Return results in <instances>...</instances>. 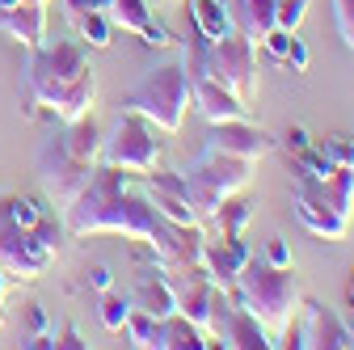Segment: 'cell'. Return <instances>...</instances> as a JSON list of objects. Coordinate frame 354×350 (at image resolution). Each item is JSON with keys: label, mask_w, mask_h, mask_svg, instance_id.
<instances>
[{"label": "cell", "mask_w": 354, "mask_h": 350, "mask_svg": "<svg viewBox=\"0 0 354 350\" xmlns=\"http://www.w3.org/2000/svg\"><path fill=\"white\" fill-rule=\"evenodd\" d=\"M68 237H93V232H122L127 241H140L160 253L165 266H198L203 253V228L198 224H169L152 207L144 190L131 186V173L114 165H97L88 186L59 211Z\"/></svg>", "instance_id": "1"}, {"label": "cell", "mask_w": 354, "mask_h": 350, "mask_svg": "<svg viewBox=\"0 0 354 350\" xmlns=\"http://www.w3.org/2000/svg\"><path fill=\"white\" fill-rule=\"evenodd\" d=\"M232 300L245 313H253L279 346V333L299 313L304 291H299V279H295L291 266H270V261H261V257H249L236 275V283H232Z\"/></svg>", "instance_id": "2"}, {"label": "cell", "mask_w": 354, "mask_h": 350, "mask_svg": "<svg viewBox=\"0 0 354 350\" xmlns=\"http://www.w3.org/2000/svg\"><path fill=\"white\" fill-rule=\"evenodd\" d=\"M182 59L203 68L211 80H219L224 89H232L241 102L257 98V51H253V42L245 34H228L219 42H207L190 26V38L182 42Z\"/></svg>", "instance_id": "3"}, {"label": "cell", "mask_w": 354, "mask_h": 350, "mask_svg": "<svg viewBox=\"0 0 354 350\" xmlns=\"http://www.w3.org/2000/svg\"><path fill=\"white\" fill-rule=\"evenodd\" d=\"M88 68V55H84V42L76 38H55L51 47L42 42L38 51H30L26 68H21V102H26V114L34 118L42 106H55L59 93Z\"/></svg>", "instance_id": "4"}, {"label": "cell", "mask_w": 354, "mask_h": 350, "mask_svg": "<svg viewBox=\"0 0 354 350\" xmlns=\"http://www.w3.org/2000/svg\"><path fill=\"white\" fill-rule=\"evenodd\" d=\"M122 110H136L144 114L156 131L165 136H177L186 122V110H190V80H186V68L182 64H165V68H152L144 72L131 93L122 98Z\"/></svg>", "instance_id": "5"}, {"label": "cell", "mask_w": 354, "mask_h": 350, "mask_svg": "<svg viewBox=\"0 0 354 350\" xmlns=\"http://www.w3.org/2000/svg\"><path fill=\"white\" fill-rule=\"evenodd\" d=\"M182 178H186V190H190V203L198 207V215H211L228 194H241L249 186L253 160H241V156H224V152L203 148V156L182 169Z\"/></svg>", "instance_id": "6"}, {"label": "cell", "mask_w": 354, "mask_h": 350, "mask_svg": "<svg viewBox=\"0 0 354 350\" xmlns=\"http://www.w3.org/2000/svg\"><path fill=\"white\" fill-rule=\"evenodd\" d=\"M160 140H156V127L136 114V110H122L114 118V127L106 131V144H102V165H114L122 173H140L148 178L152 169H160Z\"/></svg>", "instance_id": "7"}, {"label": "cell", "mask_w": 354, "mask_h": 350, "mask_svg": "<svg viewBox=\"0 0 354 350\" xmlns=\"http://www.w3.org/2000/svg\"><path fill=\"white\" fill-rule=\"evenodd\" d=\"M207 338H211V346H228V350H270L274 346V338L266 333V325L253 313L241 308L228 287H215L211 291Z\"/></svg>", "instance_id": "8"}, {"label": "cell", "mask_w": 354, "mask_h": 350, "mask_svg": "<svg viewBox=\"0 0 354 350\" xmlns=\"http://www.w3.org/2000/svg\"><path fill=\"white\" fill-rule=\"evenodd\" d=\"M93 169H97V165H84V160L68 156L64 144H59V136H47V140H42V148H38V182H42L47 199H51L59 211L88 186Z\"/></svg>", "instance_id": "9"}, {"label": "cell", "mask_w": 354, "mask_h": 350, "mask_svg": "<svg viewBox=\"0 0 354 350\" xmlns=\"http://www.w3.org/2000/svg\"><path fill=\"white\" fill-rule=\"evenodd\" d=\"M47 261H51V253L42 249L26 228H17L9 220L5 194H0V266H5L17 283H30V279H38L42 270H47Z\"/></svg>", "instance_id": "10"}, {"label": "cell", "mask_w": 354, "mask_h": 350, "mask_svg": "<svg viewBox=\"0 0 354 350\" xmlns=\"http://www.w3.org/2000/svg\"><path fill=\"white\" fill-rule=\"evenodd\" d=\"M186 80H190V106L207 118V122H236V118H249V102H241L232 89H224L219 80H211L203 68L186 64Z\"/></svg>", "instance_id": "11"}, {"label": "cell", "mask_w": 354, "mask_h": 350, "mask_svg": "<svg viewBox=\"0 0 354 350\" xmlns=\"http://www.w3.org/2000/svg\"><path fill=\"white\" fill-rule=\"evenodd\" d=\"M144 194L152 199V207L165 215L169 224H198L203 215L198 207L190 203V190H186V178H182V169H152L148 173V182H144Z\"/></svg>", "instance_id": "12"}, {"label": "cell", "mask_w": 354, "mask_h": 350, "mask_svg": "<svg viewBox=\"0 0 354 350\" xmlns=\"http://www.w3.org/2000/svg\"><path fill=\"white\" fill-rule=\"evenodd\" d=\"M299 329H304V346L317 350H354V329L321 300H299Z\"/></svg>", "instance_id": "13"}, {"label": "cell", "mask_w": 354, "mask_h": 350, "mask_svg": "<svg viewBox=\"0 0 354 350\" xmlns=\"http://www.w3.org/2000/svg\"><path fill=\"white\" fill-rule=\"evenodd\" d=\"M291 207H295V220L321 237V241H346L350 232V215H337L313 186H308V178H295V194H291Z\"/></svg>", "instance_id": "14"}, {"label": "cell", "mask_w": 354, "mask_h": 350, "mask_svg": "<svg viewBox=\"0 0 354 350\" xmlns=\"http://www.w3.org/2000/svg\"><path fill=\"white\" fill-rule=\"evenodd\" d=\"M207 148L211 152H224V156H241V160H261L274 152V140L257 131L249 118H236V122H211V136H207Z\"/></svg>", "instance_id": "15"}, {"label": "cell", "mask_w": 354, "mask_h": 350, "mask_svg": "<svg viewBox=\"0 0 354 350\" xmlns=\"http://www.w3.org/2000/svg\"><path fill=\"white\" fill-rule=\"evenodd\" d=\"M106 17L114 21V30L140 34V42H144V47H152V51H169L173 42H177V38L169 34V26L152 21V13H148V0H110Z\"/></svg>", "instance_id": "16"}, {"label": "cell", "mask_w": 354, "mask_h": 350, "mask_svg": "<svg viewBox=\"0 0 354 350\" xmlns=\"http://www.w3.org/2000/svg\"><path fill=\"white\" fill-rule=\"evenodd\" d=\"M253 253H249V245L236 237H215V241H203V253H198V270L215 283V287H228L232 291V283H236V275H241V266L249 261Z\"/></svg>", "instance_id": "17"}, {"label": "cell", "mask_w": 354, "mask_h": 350, "mask_svg": "<svg viewBox=\"0 0 354 350\" xmlns=\"http://www.w3.org/2000/svg\"><path fill=\"white\" fill-rule=\"evenodd\" d=\"M47 21H51L47 0H21V5L0 13V30H5L13 42H21L26 51H38L42 42H47Z\"/></svg>", "instance_id": "18"}, {"label": "cell", "mask_w": 354, "mask_h": 350, "mask_svg": "<svg viewBox=\"0 0 354 350\" xmlns=\"http://www.w3.org/2000/svg\"><path fill=\"white\" fill-rule=\"evenodd\" d=\"M131 308H144L148 317H169L177 313V291H173V279L165 275V266H152L136 279V287H131Z\"/></svg>", "instance_id": "19"}, {"label": "cell", "mask_w": 354, "mask_h": 350, "mask_svg": "<svg viewBox=\"0 0 354 350\" xmlns=\"http://www.w3.org/2000/svg\"><path fill=\"white\" fill-rule=\"evenodd\" d=\"M59 144H64V152L68 156H76V160H84V165H102V144H106V131L97 127V118H93V110L88 114H80V118H72V122H64L59 131Z\"/></svg>", "instance_id": "20"}, {"label": "cell", "mask_w": 354, "mask_h": 350, "mask_svg": "<svg viewBox=\"0 0 354 350\" xmlns=\"http://www.w3.org/2000/svg\"><path fill=\"white\" fill-rule=\"evenodd\" d=\"M173 291H177V313H182L186 321H194L203 333H207V317H211V291H215V283L194 266V275H190V266H186V275L182 279H173Z\"/></svg>", "instance_id": "21"}, {"label": "cell", "mask_w": 354, "mask_h": 350, "mask_svg": "<svg viewBox=\"0 0 354 350\" xmlns=\"http://www.w3.org/2000/svg\"><path fill=\"white\" fill-rule=\"evenodd\" d=\"M148 346L152 350H207L211 342L194 321H186L182 313H169V317H156Z\"/></svg>", "instance_id": "22"}, {"label": "cell", "mask_w": 354, "mask_h": 350, "mask_svg": "<svg viewBox=\"0 0 354 350\" xmlns=\"http://www.w3.org/2000/svg\"><path fill=\"white\" fill-rule=\"evenodd\" d=\"M274 5L279 0H232V21H236V34H245L253 47H261V38L274 30Z\"/></svg>", "instance_id": "23"}, {"label": "cell", "mask_w": 354, "mask_h": 350, "mask_svg": "<svg viewBox=\"0 0 354 350\" xmlns=\"http://www.w3.org/2000/svg\"><path fill=\"white\" fill-rule=\"evenodd\" d=\"M93 102H97V72H93V68H84V72L68 84V89L59 93V102L51 106V118L72 122V118H80V114L93 110Z\"/></svg>", "instance_id": "24"}, {"label": "cell", "mask_w": 354, "mask_h": 350, "mask_svg": "<svg viewBox=\"0 0 354 350\" xmlns=\"http://www.w3.org/2000/svg\"><path fill=\"white\" fill-rule=\"evenodd\" d=\"M190 26L207 38V42H219L236 34V21H232V9L224 0H190Z\"/></svg>", "instance_id": "25"}, {"label": "cell", "mask_w": 354, "mask_h": 350, "mask_svg": "<svg viewBox=\"0 0 354 350\" xmlns=\"http://www.w3.org/2000/svg\"><path fill=\"white\" fill-rule=\"evenodd\" d=\"M211 220H215L219 237H232V241H236V237L249 228V220H253V203H249V199H241V194H228L224 203L211 211Z\"/></svg>", "instance_id": "26"}, {"label": "cell", "mask_w": 354, "mask_h": 350, "mask_svg": "<svg viewBox=\"0 0 354 350\" xmlns=\"http://www.w3.org/2000/svg\"><path fill=\"white\" fill-rule=\"evenodd\" d=\"M76 26H80V38L88 42V47H97V51H106L114 42V21L106 17V9H93V13L76 17Z\"/></svg>", "instance_id": "27"}, {"label": "cell", "mask_w": 354, "mask_h": 350, "mask_svg": "<svg viewBox=\"0 0 354 350\" xmlns=\"http://www.w3.org/2000/svg\"><path fill=\"white\" fill-rule=\"evenodd\" d=\"M30 237H34L42 249H47V253L55 257V253L64 249V237H68V228H64V220H55L51 211H42V215H38V224L30 228Z\"/></svg>", "instance_id": "28"}, {"label": "cell", "mask_w": 354, "mask_h": 350, "mask_svg": "<svg viewBox=\"0 0 354 350\" xmlns=\"http://www.w3.org/2000/svg\"><path fill=\"white\" fill-rule=\"evenodd\" d=\"M295 169H299L295 178H313V182H325V178H333V169H337V165H333V160H329V156L317 148V140H313V148L295 156Z\"/></svg>", "instance_id": "29"}, {"label": "cell", "mask_w": 354, "mask_h": 350, "mask_svg": "<svg viewBox=\"0 0 354 350\" xmlns=\"http://www.w3.org/2000/svg\"><path fill=\"white\" fill-rule=\"evenodd\" d=\"M5 211H9V220L17 224V228H34L38 224V215L47 211V207H38V199H30V194H5Z\"/></svg>", "instance_id": "30"}, {"label": "cell", "mask_w": 354, "mask_h": 350, "mask_svg": "<svg viewBox=\"0 0 354 350\" xmlns=\"http://www.w3.org/2000/svg\"><path fill=\"white\" fill-rule=\"evenodd\" d=\"M127 313H131V300H127V295H118L114 287H110V291H102V300H97V317H102V325H106V329H122Z\"/></svg>", "instance_id": "31"}, {"label": "cell", "mask_w": 354, "mask_h": 350, "mask_svg": "<svg viewBox=\"0 0 354 350\" xmlns=\"http://www.w3.org/2000/svg\"><path fill=\"white\" fill-rule=\"evenodd\" d=\"M329 5H333V26H337L342 47L354 51V0H329Z\"/></svg>", "instance_id": "32"}, {"label": "cell", "mask_w": 354, "mask_h": 350, "mask_svg": "<svg viewBox=\"0 0 354 350\" xmlns=\"http://www.w3.org/2000/svg\"><path fill=\"white\" fill-rule=\"evenodd\" d=\"M308 5H313V0H279V5H274V26L295 34L299 21H304V13H308Z\"/></svg>", "instance_id": "33"}, {"label": "cell", "mask_w": 354, "mask_h": 350, "mask_svg": "<svg viewBox=\"0 0 354 350\" xmlns=\"http://www.w3.org/2000/svg\"><path fill=\"white\" fill-rule=\"evenodd\" d=\"M317 148L333 165H354V136H325V140H317Z\"/></svg>", "instance_id": "34"}, {"label": "cell", "mask_w": 354, "mask_h": 350, "mask_svg": "<svg viewBox=\"0 0 354 350\" xmlns=\"http://www.w3.org/2000/svg\"><path fill=\"white\" fill-rule=\"evenodd\" d=\"M152 325H156V317H148L144 308H131V313H127V321H122V329L131 333V346H148Z\"/></svg>", "instance_id": "35"}, {"label": "cell", "mask_w": 354, "mask_h": 350, "mask_svg": "<svg viewBox=\"0 0 354 350\" xmlns=\"http://www.w3.org/2000/svg\"><path fill=\"white\" fill-rule=\"evenodd\" d=\"M291 38H295L291 30H279V26H274L270 34L261 38V47H266V55H270V59H279V64H283V55L291 51Z\"/></svg>", "instance_id": "36"}, {"label": "cell", "mask_w": 354, "mask_h": 350, "mask_svg": "<svg viewBox=\"0 0 354 350\" xmlns=\"http://www.w3.org/2000/svg\"><path fill=\"white\" fill-rule=\"evenodd\" d=\"M283 148H287L291 156H299V152H308V148H313V131H308L304 122H295V127H287V136H283Z\"/></svg>", "instance_id": "37"}, {"label": "cell", "mask_w": 354, "mask_h": 350, "mask_svg": "<svg viewBox=\"0 0 354 350\" xmlns=\"http://www.w3.org/2000/svg\"><path fill=\"white\" fill-rule=\"evenodd\" d=\"M261 261H270V266H291V245L283 237H270L261 249Z\"/></svg>", "instance_id": "38"}, {"label": "cell", "mask_w": 354, "mask_h": 350, "mask_svg": "<svg viewBox=\"0 0 354 350\" xmlns=\"http://www.w3.org/2000/svg\"><path fill=\"white\" fill-rule=\"evenodd\" d=\"M51 333H55V346H64V350H84V346H88L72 321H64V325H59V329H51Z\"/></svg>", "instance_id": "39"}, {"label": "cell", "mask_w": 354, "mask_h": 350, "mask_svg": "<svg viewBox=\"0 0 354 350\" xmlns=\"http://www.w3.org/2000/svg\"><path fill=\"white\" fill-rule=\"evenodd\" d=\"M283 64L291 72H308V47H304V38H291V51L283 55Z\"/></svg>", "instance_id": "40"}, {"label": "cell", "mask_w": 354, "mask_h": 350, "mask_svg": "<svg viewBox=\"0 0 354 350\" xmlns=\"http://www.w3.org/2000/svg\"><path fill=\"white\" fill-rule=\"evenodd\" d=\"M93 9H110V0H64V13L76 21L84 13H93Z\"/></svg>", "instance_id": "41"}, {"label": "cell", "mask_w": 354, "mask_h": 350, "mask_svg": "<svg viewBox=\"0 0 354 350\" xmlns=\"http://www.w3.org/2000/svg\"><path fill=\"white\" fill-rule=\"evenodd\" d=\"M88 287H93V291H110V287H114V275H110V266H106V261H97V266H88Z\"/></svg>", "instance_id": "42"}, {"label": "cell", "mask_w": 354, "mask_h": 350, "mask_svg": "<svg viewBox=\"0 0 354 350\" xmlns=\"http://www.w3.org/2000/svg\"><path fill=\"white\" fill-rule=\"evenodd\" d=\"M26 329L30 333H47V313H42V304H26Z\"/></svg>", "instance_id": "43"}, {"label": "cell", "mask_w": 354, "mask_h": 350, "mask_svg": "<svg viewBox=\"0 0 354 350\" xmlns=\"http://www.w3.org/2000/svg\"><path fill=\"white\" fill-rule=\"evenodd\" d=\"M9 283H13V275H9L5 266H0V291H9Z\"/></svg>", "instance_id": "44"}, {"label": "cell", "mask_w": 354, "mask_h": 350, "mask_svg": "<svg viewBox=\"0 0 354 350\" xmlns=\"http://www.w3.org/2000/svg\"><path fill=\"white\" fill-rule=\"evenodd\" d=\"M346 295H350V313H354V275H350V287H346Z\"/></svg>", "instance_id": "45"}, {"label": "cell", "mask_w": 354, "mask_h": 350, "mask_svg": "<svg viewBox=\"0 0 354 350\" xmlns=\"http://www.w3.org/2000/svg\"><path fill=\"white\" fill-rule=\"evenodd\" d=\"M5 317H9V313H5V291H0V321H5Z\"/></svg>", "instance_id": "46"}]
</instances>
